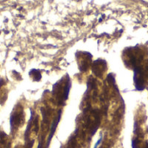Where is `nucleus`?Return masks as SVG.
I'll use <instances>...</instances> for the list:
<instances>
[{
	"instance_id": "obj_2",
	"label": "nucleus",
	"mask_w": 148,
	"mask_h": 148,
	"mask_svg": "<svg viewBox=\"0 0 148 148\" xmlns=\"http://www.w3.org/2000/svg\"><path fill=\"white\" fill-rule=\"evenodd\" d=\"M133 148H148V143L147 142H146L145 143V146H142V147H140V142L137 140H134V141H133Z\"/></svg>"
},
{
	"instance_id": "obj_1",
	"label": "nucleus",
	"mask_w": 148,
	"mask_h": 148,
	"mask_svg": "<svg viewBox=\"0 0 148 148\" xmlns=\"http://www.w3.org/2000/svg\"><path fill=\"white\" fill-rule=\"evenodd\" d=\"M23 110L21 111H18V112H15L12 114V116H11V120H10V125H11V127H17L20 126V124L22 123L21 121H23Z\"/></svg>"
}]
</instances>
